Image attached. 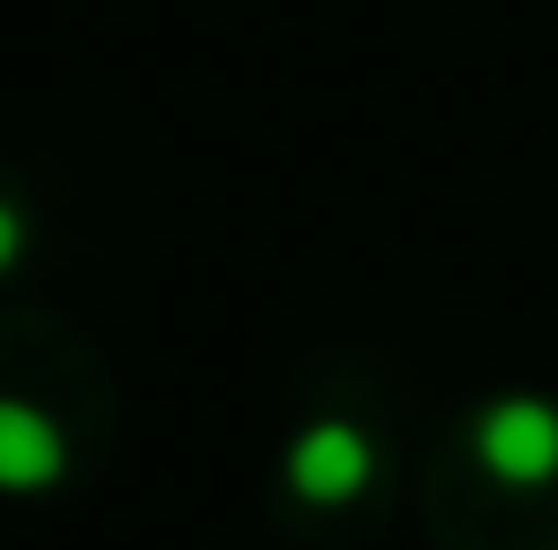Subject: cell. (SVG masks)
<instances>
[{
    "instance_id": "cell-4",
    "label": "cell",
    "mask_w": 558,
    "mask_h": 550,
    "mask_svg": "<svg viewBox=\"0 0 558 550\" xmlns=\"http://www.w3.org/2000/svg\"><path fill=\"white\" fill-rule=\"evenodd\" d=\"M15 257H23V211H15V204L0 196V272H8Z\"/></svg>"
},
{
    "instance_id": "cell-3",
    "label": "cell",
    "mask_w": 558,
    "mask_h": 550,
    "mask_svg": "<svg viewBox=\"0 0 558 550\" xmlns=\"http://www.w3.org/2000/svg\"><path fill=\"white\" fill-rule=\"evenodd\" d=\"M69 475V438L46 407L0 400V490H46Z\"/></svg>"
},
{
    "instance_id": "cell-1",
    "label": "cell",
    "mask_w": 558,
    "mask_h": 550,
    "mask_svg": "<svg viewBox=\"0 0 558 550\" xmlns=\"http://www.w3.org/2000/svg\"><path fill=\"white\" fill-rule=\"evenodd\" d=\"M377 475V445L363 423L348 415H325V423H302L287 438V490L302 505H355Z\"/></svg>"
},
{
    "instance_id": "cell-2",
    "label": "cell",
    "mask_w": 558,
    "mask_h": 550,
    "mask_svg": "<svg viewBox=\"0 0 558 550\" xmlns=\"http://www.w3.org/2000/svg\"><path fill=\"white\" fill-rule=\"evenodd\" d=\"M475 460L498 482H551L558 475V407L536 392H506L475 415Z\"/></svg>"
}]
</instances>
